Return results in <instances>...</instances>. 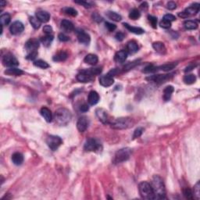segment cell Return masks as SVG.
Masks as SVG:
<instances>
[{"mask_svg":"<svg viewBox=\"0 0 200 200\" xmlns=\"http://www.w3.org/2000/svg\"><path fill=\"white\" fill-rule=\"evenodd\" d=\"M153 47L157 53H160V54H165L167 52V49H166L164 44L161 42H154L153 44Z\"/></svg>","mask_w":200,"mask_h":200,"instance_id":"29","label":"cell"},{"mask_svg":"<svg viewBox=\"0 0 200 200\" xmlns=\"http://www.w3.org/2000/svg\"><path fill=\"white\" fill-rule=\"evenodd\" d=\"M113 83H114V80L109 75L105 74L100 77L99 84L102 86H103V87H109V86L113 85Z\"/></svg>","mask_w":200,"mask_h":200,"instance_id":"14","label":"cell"},{"mask_svg":"<svg viewBox=\"0 0 200 200\" xmlns=\"http://www.w3.org/2000/svg\"><path fill=\"white\" fill-rule=\"evenodd\" d=\"M141 16V13L140 11L138 10V9H131V12L129 13V17L131 20H138L139 17Z\"/></svg>","mask_w":200,"mask_h":200,"instance_id":"39","label":"cell"},{"mask_svg":"<svg viewBox=\"0 0 200 200\" xmlns=\"http://www.w3.org/2000/svg\"><path fill=\"white\" fill-rule=\"evenodd\" d=\"M84 149L87 152L98 151L101 149V144L95 138H89L86 141L84 146Z\"/></svg>","mask_w":200,"mask_h":200,"instance_id":"7","label":"cell"},{"mask_svg":"<svg viewBox=\"0 0 200 200\" xmlns=\"http://www.w3.org/2000/svg\"><path fill=\"white\" fill-rule=\"evenodd\" d=\"M138 45L135 41H130L127 44V53L130 54H135L138 51Z\"/></svg>","mask_w":200,"mask_h":200,"instance_id":"23","label":"cell"},{"mask_svg":"<svg viewBox=\"0 0 200 200\" xmlns=\"http://www.w3.org/2000/svg\"><path fill=\"white\" fill-rule=\"evenodd\" d=\"M184 25L187 30H195L198 27V24L194 20H186Z\"/></svg>","mask_w":200,"mask_h":200,"instance_id":"36","label":"cell"},{"mask_svg":"<svg viewBox=\"0 0 200 200\" xmlns=\"http://www.w3.org/2000/svg\"><path fill=\"white\" fill-rule=\"evenodd\" d=\"M12 161L16 166L21 165L24 162V156L20 153H15L12 155Z\"/></svg>","mask_w":200,"mask_h":200,"instance_id":"28","label":"cell"},{"mask_svg":"<svg viewBox=\"0 0 200 200\" xmlns=\"http://www.w3.org/2000/svg\"><path fill=\"white\" fill-rule=\"evenodd\" d=\"M174 91V87L172 85H169V86H167V87L164 88V96H163V98H164V101H169L170 99H171V96H172V94H173Z\"/></svg>","mask_w":200,"mask_h":200,"instance_id":"26","label":"cell"},{"mask_svg":"<svg viewBox=\"0 0 200 200\" xmlns=\"http://www.w3.org/2000/svg\"><path fill=\"white\" fill-rule=\"evenodd\" d=\"M183 194H184L186 198H188V199H192L193 198V192L188 188H186L183 189Z\"/></svg>","mask_w":200,"mask_h":200,"instance_id":"44","label":"cell"},{"mask_svg":"<svg viewBox=\"0 0 200 200\" xmlns=\"http://www.w3.org/2000/svg\"><path fill=\"white\" fill-rule=\"evenodd\" d=\"M62 11L65 14L69 15V16H76L78 15V11L74 9V8L65 7L62 9Z\"/></svg>","mask_w":200,"mask_h":200,"instance_id":"40","label":"cell"},{"mask_svg":"<svg viewBox=\"0 0 200 200\" xmlns=\"http://www.w3.org/2000/svg\"><path fill=\"white\" fill-rule=\"evenodd\" d=\"M199 6L200 5L198 3L192 4L191 5L186 8L185 10L184 11V13L187 15V16L195 15L197 13H198V11H199Z\"/></svg>","mask_w":200,"mask_h":200,"instance_id":"17","label":"cell"},{"mask_svg":"<svg viewBox=\"0 0 200 200\" xmlns=\"http://www.w3.org/2000/svg\"><path fill=\"white\" fill-rule=\"evenodd\" d=\"M84 61L89 65H95L98 63V58L95 54H88L84 59Z\"/></svg>","mask_w":200,"mask_h":200,"instance_id":"27","label":"cell"},{"mask_svg":"<svg viewBox=\"0 0 200 200\" xmlns=\"http://www.w3.org/2000/svg\"><path fill=\"white\" fill-rule=\"evenodd\" d=\"M134 124L132 119L130 117H120L116 118L111 123V127L114 129H127L128 127H131Z\"/></svg>","mask_w":200,"mask_h":200,"instance_id":"4","label":"cell"},{"mask_svg":"<svg viewBox=\"0 0 200 200\" xmlns=\"http://www.w3.org/2000/svg\"><path fill=\"white\" fill-rule=\"evenodd\" d=\"M127 58V52L126 50H120V51L117 52L115 54L114 60L118 64H122V63L125 62V60Z\"/></svg>","mask_w":200,"mask_h":200,"instance_id":"19","label":"cell"},{"mask_svg":"<svg viewBox=\"0 0 200 200\" xmlns=\"http://www.w3.org/2000/svg\"><path fill=\"white\" fill-rule=\"evenodd\" d=\"M37 57H38V51L27 53V57H26V59L28 60H35V59H36Z\"/></svg>","mask_w":200,"mask_h":200,"instance_id":"50","label":"cell"},{"mask_svg":"<svg viewBox=\"0 0 200 200\" xmlns=\"http://www.w3.org/2000/svg\"><path fill=\"white\" fill-rule=\"evenodd\" d=\"M2 64L5 67H7L9 68L16 67L19 65V62L13 55L8 53V54L5 55L3 58H2Z\"/></svg>","mask_w":200,"mask_h":200,"instance_id":"8","label":"cell"},{"mask_svg":"<svg viewBox=\"0 0 200 200\" xmlns=\"http://www.w3.org/2000/svg\"><path fill=\"white\" fill-rule=\"evenodd\" d=\"M80 110L81 112H87V111L89 110V107H88V105L87 104L84 103L80 106Z\"/></svg>","mask_w":200,"mask_h":200,"instance_id":"57","label":"cell"},{"mask_svg":"<svg viewBox=\"0 0 200 200\" xmlns=\"http://www.w3.org/2000/svg\"><path fill=\"white\" fill-rule=\"evenodd\" d=\"M62 138L57 135H49L46 138V144L53 151H56L62 144Z\"/></svg>","mask_w":200,"mask_h":200,"instance_id":"6","label":"cell"},{"mask_svg":"<svg viewBox=\"0 0 200 200\" xmlns=\"http://www.w3.org/2000/svg\"><path fill=\"white\" fill-rule=\"evenodd\" d=\"M157 71H159L158 67H155L153 65H148L147 67L144 68L143 72L146 74H150V73H155Z\"/></svg>","mask_w":200,"mask_h":200,"instance_id":"42","label":"cell"},{"mask_svg":"<svg viewBox=\"0 0 200 200\" xmlns=\"http://www.w3.org/2000/svg\"><path fill=\"white\" fill-rule=\"evenodd\" d=\"M151 186L156 199L166 198V189L164 181L159 175H154L152 180Z\"/></svg>","mask_w":200,"mask_h":200,"instance_id":"1","label":"cell"},{"mask_svg":"<svg viewBox=\"0 0 200 200\" xmlns=\"http://www.w3.org/2000/svg\"><path fill=\"white\" fill-rule=\"evenodd\" d=\"M131 154V149L129 148L121 149L116 152L113 159L114 164H120L124 161H127L130 158Z\"/></svg>","mask_w":200,"mask_h":200,"instance_id":"5","label":"cell"},{"mask_svg":"<svg viewBox=\"0 0 200 200\" xmlns=\"http://www.w3.org/2000/svg\"><path fill=\"white\" fill-rule=\"evenodd\" d=\"M167 8L170 10H174L177 8V4L175 3L173 1H171V2H168L167 4Z\"/></svg>","mask_w":200,"mask_h":200,"instance_id":"53","label":"cell"},{"mask_svg":"<svg viewBox=\"0 0 200 200\" xmlns=\"http://www.w3.org/2000/svg\"><path fill=\"white\" fill-rule=\"evenodd\" d=\"M34 65L37 67L42 68V69H46V68L49 67V64L42 60H38L34 61Z\"/></svg>","mask_w":200,"mask_h":200,"instance_id":"38","label":"cell"},{"mask_svg":"<svg viewBox=\"0 0 200 200\" xmlns=\"http://www.w3.org/2000/svg\"><path fill=\"white\" fill-rule=\"evenodd\" d=\"M77 80L82 83H88L94 80V76L88 74L85 70L81 71L77 75Z\"/></svg>","mask_w":200,"mask_h":200,"instance_id":"12","label":"cell"},{"mask_svg":"<svg viewBox=\"0 0 200 200\" xmlns=\"http://www.w3.org/2000/svg\"><path fill=\"white\" fill-rule=\"evenodd\" d=\"M85 71H87L88 74H90L91 75H92V76H95V75H98V74H101L102 69V67H98L89 68V69L85 70Z\"/></svg>","mask_w":200,"mask_h":200,"instance_id":"41","label":"cell"},{"mask_svg":"<svg viewBox=\"0 0 200 200\" xmlns=\"http://www.w3.org/2000/svg\"><path fill=\"white\" fill-rule=\"evenodd\" d=\"M177 65H178L177 63L176 64H175V63H170V64H164V65L158 67V69L164 71H172L173 69H174V68L176 67Z\"/></svg>","mask_w":200,"mask_h":200,"instance_id":"34","label":"cell"},{"mask_svg":"<svg viewBox=\"0 0 200 200\" xmlns=\"http://www.w3.org/2000/svg\"><path fill=\"white\" fill-rule=\"evenodd\" d=\"M40 113L43 118L46 120V122L50 123L53 120V114H52L51 110L47 107H42L40 110Z\"/></svg>","mask_w":200,"mask_h":200,"instance_id":"22","label":"cell"},{"mask_svg":"<svg viewBox=\"0 0 200 200\" xmlns=\"http://www.w3.org/2000/svg\"><path fill=\"white\" fill-rule=\"evenodd\" d=\"M99 101V95H98V92L95 91H91L88 94V102L91 105H96Z\"/></svg>","mask_w":200,"mask_h":200,"instance_id":"20","label":"cell"},{"mask_svg":"<svg viewBox=\"0 0 200 200\" xmlns=\"http://www.w3.org/2000/svg\"><path fill=\"white\" fill-rule=\"evenodd\" d=\"M11 20V17L9 13H3V14L1 15L0 16V21H1V25L5 26V25H8L9 24V22Z\"/></svg>","mask_w":200,"mask_h":200,"instance_id":"35","label":"cell"},{"mask_svg":"<svg viewBox=\"0 0 200 200\" xmlns=\"http://www.w3.org/2000/svg\"><path fill=\"white\" fill-rule=\"evenodd\" d=\"M67 53L64 51H61L55 55L54 57H53V60L55 62H63V61H65V60L67 59Z\"/></svg>","mask_w":200,"mask_h":200,"instance_id":"30","label":"cell"},{"mask_svg":"<svg viewBox=\"0 0 200 200\" xmlns=\"http://www.w3.org/2000/svg\"><path fill=\"white\" fill-rule=\"evenodd\" d=\"M38 48H39V41L36 38L29 39L25 44V49L27 50V53L37 52Z\"/></svg>","mask_w":200,"mask_h":200,"instance_id":"10","label":"cell"},{"mask_svg":"<svg viewBox=\"0 0 200 200\" xmlns=\"http://www.w3.org/2000/svg\"><path fill=\"white\" fill-rule=\"evenodd\" d=\"M36 17L41 23H47L50 20V15L48 12L44 10H38L36 13Z\"/></svg>","mask_w":200,"mask_h":200,"instance_id":"18","label":"cell"},{"mask_svg":"<svg viewBox=\"0 0 200 200\" xmlns=\"http://www.w3.org/2000/svg\"><path fill=\"white\" fill-rule=\"evenodd\" d=\"M43 32L46 33V35H50L53 32V27L50 25H46L43 27Z\"/></svg>","mask_w":200,"mask_h":200,"instance_id":"54","label":"cell"},{"mask_svg":"<svg viewBox=\"0 0 200 200\" xmlns=\"http://www.w3.org/2000/svg\"><path fill=\"white\" fill-rule=\"evenodd\" d=\"M138 61H139V60H135V61H134V62L128 63L127 65L124 66V71H129V70L132 69L133 67H135L137 65V64H138Z\"/></svg>","mask_w":200,"mask_h":200,"instance_id":"45","label":"cell"},{"mask_svg":"<svg viewBox=\"0 0 200 200\" xmlns=\"http://www.w3.org/2000/svg\"><path fill=\"white\" fill-rule=\"evenodd\" d=\"M53 38H53L52 35H46V36L42 37L41 38V42H42V43L43 44V46L45 47H49V46H50L52 42L53 41Z\"/></svg>","mask_w":200,"mask_h":200,"instance_id":"31","label":"cell"},{"mask_svg":"<svg viewBox=\"0 0 200 200\" xmlns=\"http://www.w3.org/2000/svg\"><path fill=\"white\" fill-rule=\"evenodd\" d=\"M172 77H173L172 74H157L149 77L146 79L149 81H151L158 83V84H162V83H164L167 81L170 80Z\"/></svg>","mask_w":200,"mask_h":200,"instance_id":"9","label":"cell"},{"mask_svg":"<svg viewBox=\"0 0 200 200\" xmlns=\"http://www.w3.org/2000/svg\"><path fill=\"white\" fill-rule=\"evenodd\" d=\"M5 4H6V2H5V1H1V2H0V5H1L2 7H3L4 5H5Z\"/></svg>","mask_w":200,"mask_h":200,"instance_id":"61","label":"cell"},{"mask_svg":"<svg viewBox=\"0 0 200 200\" xmlns=\"http://www.w3.org/2000/svg\"><path fill=\"white\" fill-rule=\"evenodd\" d=\"M106 16H108V18L110 20H113V21L119 22L122 20V16L118 13H115V12H112V11H109L106 13Z\"/></svg>","mask_w":200,"mask_h":200,"instance_id":"32","label":"cell"},{"mask_svg":"<svg viewBox=\"0 0 200 200\" xmlns=\"http://www.w3.org/2000/svg\"><path fill=\"white\" fill-rule=\"evenodd\" d=\"M123 25H124V27H125L126 28H127V29L130 31V32L134 33V34H135V35H142V34L145 32V31H144L142 28H141V27H132L131 25H130V24H127V23H124Z\"/></svg>","mask_w":200,"mask_h":200,"instance_id":"25","label":"cell"},{"mask_svg":"<svg viewBox=\"0 0 200 200\" xmlns=\"http://www.w3.org/2000/svg\"><path fill=\"white\" fill-rule=\"evenodd\" d=\"M195 65H193V64H191V65H189V66H188L187 67L185 68V70H184V72H189V71H192V70L194 69V68H195Z\"/></svg>","mask_w":200,"mask_h":200,"instance_id":"60","label":"cell"},{"mask_svg":"<svg viewBox=\"0 0 200 200\" xmlns=\"http://www.w3.org/2000/svg\"><path fill=\"white\" fill-rule=\"evenodd\" d=\"M148 20H149V23L151 24L152 27L153 28H157V17L154 16H152V15H149L148 16Z\"/></svg>","mask_w":200,"mask_h":200,"instance_id":"43","label":"cell"},{"mask_svg":"<svg viewBox=\"0 0 200 200\" xmlns=\"http://www.w3.org/2000/svg\"><path fill=\"white\" fill-rule=\"evenodd\" d=\"M105 25L108 31H110V32H113V31H114L116 29V26L113 24H111L109 22H105Z\"/></svg>","mask_w":200,"mask_h":200,"instance_id":"49","label":"cell"},{"mask_svg":"<svg viewBox=\"0 0 200 200\" xmlns=\"http://www.w3.org/2000/svg\"><path fill=\"white\" fill-rule=\"evenodd\" d=\"M75 2L78 4H80V5H84L85 8H91V4L90 3V2Z\"/></svg>","mask_w":200,"mask_h":200,"instance_id":"58","label":"cell"},{"mask_svg":"<svg viewBox=\"0 0 200 200\" xmlns=\"http://www.w3.org/2000/svg\"><path fill=\"white\" fill-rule=\"evenodd\" d=\"M77 35H78V42L81 44H84V45H88L90 42V36L88 34H87L86 32H84V31L80 30L79 31H77Z\"/></svg>","mask_w":200,"mask_h":200,"instance_id":"13","label":"cell"},{"mask_svg":"<svg viewBox=\"0 0 200 200\" xmlns=\"http://www.w3.org/2000/svg\"><path fill=\"white\" fill-rule=\"evenodd\" d=\"M61 28L66 32H71L74 30V26L71 21L68 20H63L60 23Z\"/></svg>","mask_w":200,"mask_h":200,"instance_id":"21","label":"cell"},{"mask_svg":"<svg viewBox=\"0 0 200 200\" xmlns=\"http://www.w3.org/2000/svg\"><path fill=\"white\" fill-rule=\"evenodd\" d=\"M183 81H184V82L186 84H192L196 81V77H195V75L192 74H190L185 75L184 77Z\"/></svg>","mask_w":200,"mask_h":200,"instance_id":"33","label":"cell"},{"mask_svg":"<svg viewBox=\"0 0 200 200\" xmlns=\"http://www.w3.org/2000/svg\"><path fill=\"white\" fill-rule=\"evenodd\" d=\"M72 117L69 109L66 108H59L55 113L56 122L60 126H65L70 123Z\"/></svg>","mask_w":200,"mask_h":200,"instance_id":"2","label":"cell"},{"mask_svg":"<svg viewBox=\"0 0 200 200\" xmlns=\"http://www.w3.org/2000/svg\"><path fill=\"white\" fill-rule=\"evenodd\" d=\"M160 27H163V28L167 29V28H170V27H171V22L168 21V20H164V19H163V20L160 22Z\"/></svg>","mask_w":200,"mask_h":200,"instance_id":"47","label":"cell"},{"mask_svg":"<svg viewBox=\"0 0 200 200\" xmlns=\"http://www.w3.org/2000/svg\"><path fill=\"white\" fill-rule=\"evenodd\" d=\"M164 20H168L170 22L174 21V20H176V17L172 14H166L164 16Z\"/></svg>","mask_w":200,"mask_h":200,"instance_id":"55","label":"cell"},{"mask_svg":"<svg viewBox=\"0 0 200 200\" xmlns=\"http://www.w3.org/2000/svg\"><path fill=\"white\" fill-rule=\"evenodd\" d=\"M24 30V24H22L20 21H15L13 24H11L9 27V31L12 35H17L21 34Z\"/></svg>","mask_w":200,"mask_h":200,"instance_id":"11","label":"cell"},{"mask_svg":"<svg viewBox=\"0 0 200 200\" xmlns=\"http://www.w3.org/2000/svg\"><path fill=\"white\" fill-rule=\"evenodd\" d=\"M194 195L196 196V198H200V184L199 181H198L196 183V184L194 187Z\"/></svg>","mask_w":200,"mask_h":200,"instance_id":"48","label":"cell"},{"mask_svg":"<svg viewBox=\"0 0 200 200\" xmlns=\"http://www.w3.org/2000/svg\"><path fill=\"white\" fill-rule=\"evenodd\" d=\"M4 74L6 75H9V76H20L24 74V71L22 70L18 69L16 67H11L8 68L4 71Z\"/></svg>","mask_w":200,"mask_h":200,"instance_id":"24","label":"cell"},{"mask_svg":"<svg viewBox=\"0 0 200 200\" xmlns=\"http://www.w3.org/2000/svg\"><path fill=\"white\" fill-rule=\"evenodd\" d=\"M144 129L142 127H138L135 129V131H134V135H133V138L135 139V138H139L141 135H142V133H143Z\"/></svg>","mask_w":200,"mask_h":200,"instance_id":"46","label":"cell"},{"mask_svg":"<svg viewBox=\"0 0 200 200\" xmlns=\"http://www.w3.org/2000/svg\"><path fill=\"white\" fill-rule=\"evenodd\" d=\"M92 18L93 20H95L97 23H100L102 21V17L98 14V13H94L92 14Z\"/></svg>","mask_w":200,"mask_h":200,"instance_id":"52","label":"cell"},{"mask_svg":"<svg viewBox=\"0 0 200 200\" xmlns=\"http://www.w3.org/2000/svg\"><path fill=\"white\" fill-rule=\"evenodd\" d=\"M29 20L31 26H32L35 29H38V28L41 27V24H42V23L40 22V20L37 18L36 16H31L29 18Z\"/></svg>","mask_w":200,"mask_h":200,"instance_id":"37","label":"cell"},{"mask_svg":"<svg viewBox=\"0 0 200 200\" xmlns=\"http://www.w3.org/2000/svg\"><path fill=\"white\" fill-rule=\"evenodd\" d=\"M138 190H139L141 197L144 199H156L153 191V188H152L151 184H149V182H141L138 185Z\"/></svg>","mask_w":200,"mask_h":200,"instance_id":"3","label":"cell"},{"mask_svg":"<svg viewBox=\"0 0 200 200\" xmlns=\"http://www.w3.org/2000/svg\"><path fill=\"white\" fill-rule=\"evenodd\" d=\"M96 116L98 118V120L102 122V124H107L108 123V115L107 112L102 108H98L95 111Z\"/></svg>","mask_w":200,"mask_h":200,"instance_id":"16","label":"cell"},{"mask_svg":"<svg viewBox=\"0 0 200 200\" xmlns=\"http://www.w3.org/2000/svg\"><path fill=\"white\" fill-rule=\"evenodd\" d=\"M88 127V120L86 117L84 116H82L80 117L77 122V127H78V130L80 132H84L86 131V129Z\"/></svg>","mask_w":200,"mask_h":200,"instance_id":"15","label":"cell"},{"mask_svg":"<svg viewBox=\"0 0 200 200\" xmlns=\"http://www.w3.org/2000/svg\"><path fill=\"white\" fill-rule=\"evenodd\" d=\"M148 8H149V5H148L147 2H144L140 5V9H142V10L146 11V10H147Z\"/></svg>","mask_w":200,"mask_h":200,"instance_id":"59","label":"cell"},{"mask_svg":"<svg viewBox=\"0 0 200 200\" xmlns=\"http://www.w3.org/2000/svg\"><path fill=\"white\" fill-rule=\"evenodd\" d=\"M58 38L60 42H67V41L70 40L69 37L67 36V35H64V34H63V33H60V34H59Z\"/></svg>","mask_w":200,"mask_h":200,"instance_id":"51","label":"cell"},{"mask_svg":"<svg viewBox=\"0 0 200 200\" xmlns=\"http://www.w3.org/2000/svg\"><path fill=\"white\" fill-rule=\"evenodd\" d=\"M115 38H116V39L117 41H119V42H121V41L124 40V33L120 32V31H119V32H117L116 34V35H115Z\"/></svg>","mask_w":200,"mask_h":200,"instance_id":"56","label":"cell"}]
</instances>
